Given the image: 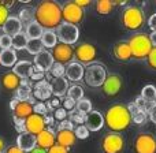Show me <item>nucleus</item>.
Here are the masks:
<instances>
[{
  "label": "nucleus",
  "mask_w": 156,
  "mask_h": 153,
  "mask_svg": "<svg viewBox=\"0 0 156 153\" xmlns=\"http://www.w3.org/2000/svg\"><path fill=\"white\" fill-rule=\"evenodd\" d=\"M12 115L14 118H18V119H26L29 118L33 112V104L29 101H21L19 100L18 103H16V105L12 108Z\"/></svg>",
  "instance_id": "23"
},
{
  "label": "nucleus",
  "mask_w": 156,
  "mask_h": 153,
  "mask_svg": "<svg viewBox=\"0 0 156 153\" xmlns=\"http://www.w3.org/2000/svg\"><path fill=\"white\" fill-rule=\"evenodd\" d=\"M85 118H86L85 113L76 110V108L69 112V120H70L73 124L76 123V124H78V126H82V124H85Z\"/></svg>",
  "instance_id": "37"
},
{
  "label": "nucleus",
  "mask_w": 156,
  "mask_h": 153,
  "mask_svg": "<svg viewBox=\"0 0 156 153\" xmlns=\"http://www.w3.org/2000/svg\"><path fill=\"white\" fill-rule=\"evenodd\" d=\"M67 97H70L71 100H74V101H80L81 99L83 97V88L80 85H71L69 86V90H67V94H66Z\"/></svg>",
  "instance_id": "36"
},
{
  "label": "nucleus",
  "mask_w": 156,
  "mask_h": 153,
  "mask_svg": "<svg viewBox=\"0 0 156 153\" xmlns=\"http://www.w3.org/2000/svg\"><path fill=\"white\" fill-rule=\"evenodd\" d=\"M16 146L21 148L23 152L29 153L32 149H34L37 146V140L36 135L30 134V133H21L16 138Z\"/></svg>",
  "instance_id": "22"
},
{
  "label": "nucleus",
  "mask_w": 156,
  "mask_h": 153,
  "mask_svg": "<svg viewBox=\"0 0 156 153\" xmlns=\"http://www.w3.org/2000/svg\"><path fill=\"white\" fill-rule=\"evenodd\" d=\"M134 153H156V137L152 133H140L133 140Z\"/></svg>",
  "instance_id": "6"
},
{
  "label": "nucleus",
  "mask_w": 156,
  "mask_h": 153,
  "mask_svg": "<svg viewBox=\"0 0 156 153\" xmlns=\"http://www.w3.org/2000/svg\"><path fill=\"white\" fill-rule=\"evenodd\" d=\"M0 36H2V34H0Z\"/></svg>",
  "instance_id": "60"
},
{
  "label": "nucleus",
  "mask_w": 156,
  "mask_h": 153,
  "mask_svg": "<svg viewBox=\"0 0 156 153\" xmlns=\"http://www.w3.org/2000/svg\"><path fill=\"white\" fill-rule=\"evenodd\" d=\"M14 126H15L16 131L21 134V133H26L25 130V119H18V118H14Z\"/></svg>",
  "instance_id": "48"
},
{
  "label": "nucleus",
  "mask_w": 156,
  "mask_h": 153,
  "mask_svg": "<svg viewBox=\"0 0 156 153\" xmlns=\"http://www.w3.org/2000/svg\"><path fill=\"white\" fill-rule=\"evenodd\" d=\"M65 73H66V66L60 64V63H54L52 67L49 68V71L45 74V77H48L45 79L49 82L52 78H63L65 77Z\"/></svg>",
  "instance_id": "31"
},
{
  "label": "nucleus",
  "mask_w": 156,
  "mask_h": 153,
  "mask_svg": "<svg viewBox=\"0 0 156 153\" xmlns=\"http://www.w3.org/2000/svg\"><path fill=\"white\" fill-rule=\"evenodd\" d=\"M47 153H69V149H66V148H63V146L55 144L52 148H49L48 151H47Z\"/></svg>",
  "instance_id": "50"
},
{
  "label": "nucleus",
  "mask_w": 156,
  "mask_h": 153,
  "mask_svg": "<svg viewBox=\"0 0 156 153\" xmlns=\"http://www.w3.org/2000/svg\"><path fill=\"white\" fill-rule=\"evenodd\" d=\"M112 3H114V5L116 7V5H126L127 2H125V0H118V2H112Z\"/></svg>",
  "instance_id": "59"
},
{
  "label": "nucleus",
  "mask_w": 156,
  "mask_h": 153,
  "mask_svg": "<svg viewBox=\"0 0 156 153\" xmlns=\"http://www.w3.org/2000/svg\"><path fill=\"white\" fill-rule=\"evenodd\" d=\"M89 130L86 129L85 124H82V126H77L76 129H74V135H76L77 140H86V138L89 137Z\"/></svg>",
  "instance_id": "40"
},
{
  "label": "nucleus",
  "mask_w": 156,
  "mask_h": 153,
  "mask_svg": "<svg viewBox=\"0 0 156 153\" xmlns=\"http://www.w3.org/2000/svg\"><path fill=\"white\" fill-rule=\"evenodd\" d=\"M112 55L119 62H129L132 59V51L127 41H119L112 47Z\"/></svg>",
  "instance_id": "20"
},
{
  "label": "nucleus",
  "mask_w": 156,
  "mask_h": 153,
  "mask_svg": "<svg viewBox=\"0 0 156 153\" xmlns=\"http://www.w3.org/2000/svg\"><path fill=\"white\" fill-rule=\"evenodd\" d=\"M52 115H54V119H55V120L62 122V120H66V119H67L69 112H67L66 110H63L62 107H60V108H58V110H55Z\"/></svg>",
  "instance_id": "45"
},
{
  "label": "nucleus",
  "mask_w": 156,
  "mask_h": 153,
  "mask_svg": "<svg viewBox=\"0 0 156 153\" xmlns=\"http://www.w3.org/2000/svg\"><path fill=\"white\" fill-rule=\"evenodd\" d=\"M27 37L25 33H18L12 37V49L14 51H21V49H26V45H27Z\"/></svg>",
  "instance_id": "34"
},
{
  "label": "nucleus",
  "mask_w": 156,
  "mask_h": 153,
  "mask_svg": "<svg viewBox=\"0 0 156 153\" xmlns=\"http://www.w3.org/2000/svg\"><path fill=\"white\" fill-rule=\"evenodd\" d=\"M83 70H85V66H82L78 62H71L69 64H66V73L65 77L67 81L71 82H78L83 78Z\"/></svg>",
  "instance_id": "17"
},
{
  "label": "nucleus",
  "mask_w": 156,
  "mask_h": 153,
  "mask_svg": "<svg viewBox=\"0 0 156 153\" xmlns=\"http://www.w3.org/2000/svg\"><path fill=\"white\" fill-rule=\"evenodd\" d=\"M29 153H47V151H44V149L37 148V146H36V148H34V149H32V151H30Z\"/></svg>",
  "instance_id": "58"
},
{
  "label": "nucleus",
  "mask_w": 156,
  "mask_h": 153,
  "mask_svg": "<svg viewBox=\"0 0 156 153\" xmlns=\"http://www.w3.org/2000/svg\"><path fill=\"white\" fill-rule=\"evenodd\" d=\"M29 79L34 81V82L43 81V79H45V73H43V71L37 70L34 66H32V68H30V73H29Z\"/></svg>",
  "instance_id": "41"
},
{
  "label": "nucleus",
  "mask_w": 156,
  "mask_h": 153,
  "mask_svg": "<svg viewBox=\"0 0 156 153\" xmlns=\"http://www.w3.org/2000/svg\"><path fill=\"white\" fill-rule=\"evenodd\" d=\"M36 140H37V148H41L44 151H48L49 148H52L56 144L55 131L51 127H45L40 134L36 135Z\"/></svg>",
  "instance_id": "16"
},
{
  "label": "nucleus",
  "mask_w": 156,
  "mask_h": 153,
  "mask_svg": "<svg viewBox=\"0 0 156 153\" xmlns=\"http://www.w3.org/2000/svg\"><path fill=\"white\" fill-rule=\"evenodd\" d=\"M127 43H129L130 51H132V57L137 60L147 59L154 48L149 41V36L145 33H136L129 38Z\"/></svg>",
  "instance_id": "4"
},
{
  "label": "nucleus",
  "mask_w": 156,
  "mask_h": 153,
  "mask_svg": "<svg viewBox=\"0 0 156 153\" xmlns=\"http://www.w3.org/2000/svg\"><path fill=\"white\" fill-rule=\"evenodd\" d=\"M22 26H23V25L21 23L18 16H8V19L2 26V29H3V32H4V34L10 36V37H14L15 34L22 32Z\"/></svg>",
  "instance_id": "24"
},
{
  "label": "nucleus",
  "mask_w": 156,
  "mask_h": 153,
  "mask_svg": "<svg viewBox=\"0 0 156 153\" xmlns=\"http://www.w3.org/2000/svg\"><path fill=\"white\" fill-rule=\"evenodd\" d=\"M55 138H56V144L66 149H70L76 145L77 138L74 135L73 130H59L55 133Z\"/></svg>",
  "instance_id": "18"
},
{
  "label": "nucleus",
  "mask_w": 156,
  "mask_h": 153,
  "mask_svg": "<svg viewBox=\"0 0 156 153\" xmlns=\"http://www.w3.org/2000/svg\"><path fill=\"white\" fill-rule=\"evenodd\" d=\"M14 3H15V2H14V0H0V4H2V5H4V7L7 8V10H10V8L12 7V5H14Z\"/></svg>",
  "instance_id": "55"
},
{
  "label": "nucleus",
  "mask_w": 156,
  "mask_h": 153,
  "mask_svg": "<svg viewBox=\"0 0 156 153\" xmlns=\"http://www.w3.org/2000/svg\"><path fill=\"white\" fill-rule=\"evenodd\" d=\"M74 124L71 123L69 119H66V120H62V122H59L58 123V126H56V131H59V130H73L74 131Z\"/></svg>",
  "instance_id": "46"
},
{
  "label": "nucleus",
  "mask_w": 156,
  "mask_h": 153,
  "mask_svg": "<svg viewBox=\"0 0 156 153\" xmlns=\"http://www.w3.org/2000/svg\"><path fill=\"white\" fill-rule=\"evenodd\" d=\"M8 16H10V14H8V10L4 7V5L0 4V27H2L3 25L5 23V21L8 19Z\"/></svg>",
  "instance_id": "49"
},
{
  "label": "nucleus",
  "mask_w": 156,
  "mask_h": 153,
  "mask_svg": "<svg viewBox=\"0 0 156 153\" xmlns=\"http://www.w3.org/2000/svg\"><path fill=\"white\" fill-rule=\"evenodd\" d=\"M114 3L111 0H99L94 4V8H96V12L99 15H108L111 11L114 10Z\"/></svg>",
  "instance_id": "32"
},
{
  "label": "nucleus",
  "mask_w": 156,
  "mask_h": 153,
  "mask_svg": "<svg viewBox=\"0 0 156 153\" xmlns=\"http://www.w3.org/2000/svg\"><path fill=\"white\" fill-rule=\"evenodd\" d=\"M107 75L108 74H107V70H105V66L99 62H93L90 64L85 66L82 79L90 88H101Z\"/></svg>",
  "instance_id": "5"
},
{
  "label": "nucleus",
  "mask_w": 156,
  "mask_h": 153,
  "mask_svg": "<svg viewBox=\"0 0 156 153\" xmlns=\"http://www.w3.org/2000/svg\"><path fill=\"white\" fill-rule=\"evenodd\" d=\"M45 127V122H44V118L41 115L32 113L29 118L25 119V130H26V133H30L33 135L40 134Z\"/></svg>",
  "instance_id": "15"
},
{
  "label": "nucleus",
  "mask_w": 156,
  "mask_h": 153,
  "mask_svg": "<svg viewBox=\"0 0 156 153\" xmlns=\"http://www.w3.org/2000/svg\"><path fill=\"white\" fill-rule=\"evenodd\" d=\"M44 29L37 23V22H32L26 26V30H25V34H26L27 40H37V38L41 37Z\"/></svg>",
  "instance_id": "30"
},
{
  "label": "nucleus",
  "mask_w": 156,
  "mask_h": 153,
  "mask_svg": "<svg viewBox=\"0 0 156 153\" xmlns=\"http://www.w3.org/2000/svg\"><path fill=\"white\" fill-rule=\"evenodd\" d=\"M147 63H148V66L152 68V70L156 71V47L152 48L151 54L148 55V57H147Z\"/></svg>",
  "instance_id": "47"
},
{
  "label": "nucleus",
  "mask_w": 156,
  "mask_h": 153,
  "mask_svg": "<svg viewBox=\"0 0 156 153\" xmlns=\"http://www.w3.org/2000/svg\"><path fill=\"white\" fill-rule=\"evenodd\" d=\"M0 48H2V51L12 48V37H10L7 34L0 36Z\"/></svg>",
  "instance_id": "42"
},
{
  "label": "nucleus",
  "mask_w": 156,
  "mask_h": 153,
  "mask_svg": "<svg viewBox=\"0 0 156 153\" xmlns=\"http://www.w3.org/2000/svg\"><path fill=\"white\" fill-rule=\"evenodd\" d=\"M85 16L82 8H80L74 2H67L62 5V21L65 23L77 25L81 23Z\"/></svg>",
  "instance_id": "8"
},
{
  "label": "nucleus",
  "mask_w": 156,
  "mask_h": 153,
  "mask_svg": "<svg viewBox=\"0 0 156 153\" xmlns=\"http://www.w3.org/2000/svg\"><path fill=\"white\" fill-rule=\"evenodd\" d=\"M149 41H151V44H152V47H156V32H152L151 34H149Z\"/></svg>",
  "instance_id": "56"
},
{
  "label": "nucleus",
  "mask_w": 156,
  "mask_h": 153,
  "mask_svg": "<svg viewBox=\"0 0 156 153\" xmlns=\"http://www.w3.org/2000/svg\"><path fill=\"white\" fill-rule=\"evenodd\" d=\"M49 85H51V90H52V96L54 97H65L67 94L69 90V81L63 78H52L49 81Z\"/></svg>",
  "instance_id": "21"
},
{
  "label": "nucleus",
  "mask_w": 156,
  "mask_h": 153,
  "mask_svg": "<svg viewBox=\"0 0 156 153\" xmlns=\"http://www.w3.org/2000/svg\"><path fill=\"white\" fill-rule=\"evenodd\" d=\"M148 26L152 32H156V14H152L148 19Z\"/></svg>",
  "instance_id": "52"
},
{
  "label": "nucleus",
  "mask_w": 156,
  "mask_h": 153,
  "mask_svg": "<svg viewBox=\"0 0 156 153\" xmlns=\"http://www.w3.org/2000/svg\"><path fill=\"white\" fill-rule=\"evenodd\" d=\"M33 63H34L33 66H34L37 70H40V71H43V73L47 74L55 62H54V57H52L51 51L43 49V51L38 52V54L34 56V59H33Z\"/></svg>",
  "instance_id": "13"
},
{
  "label": "nucleus",
  "mask_w": 156,
  "mask_h": 153,
  "mask_svg": "<svg viewBox=\"0 0 156 153\" xmlns=\"http://www.w3.org/2000/svg\"><path fill=\"white\" fill-rule=\"evenodd\" d=\"M40 40H41V44H43L44 48H49V49H52L58 43H59L55 30H44L41 37H40Z\"/></svg>",
  "instance_id": "29"
},
{
  "label": "nucleus",
  "mask_w": 156,
  "mask_h": 153,
  "mask_svg": "<svg viewBox=\"0 0 156 153\" xmlns=\"http://www.w3.org/2000/svg\"><path fill=\"white\" fill-rule=\"evenodd\" d=\"M104 126L111 133H121L129 129L132 124L130 112L126 105L123 104H114L105 111L104 113Z\"/></svg>",
  "instance_id": "2"
},
{
  "label": "nucleus",
  "mask_w": 156,
  "mask_h": 153,
  "mask_svg": "<svg viewBox=\"0 0 156 153\" xmlns=\"http://www.w3.org/2000/svg\"><path fill=\"white\" fill-rule=\"evenodd\" d=\"M51 54H52V57H54V62L60 63V64H63V66L71 63L74 59V49H73V47L67 45V44L58 43L56 45L52 48Z\"/></svg>",
  "instance_id": "11"
},
{
  "label": "nucleus",
  "mask_w": 156,
  "mask_h": 153,
  "mask_svg": "<svg viewBox=\"0 0 156 153\" xmlns=\"http://www.w3.org/2000/svg\"><path fill=\"white\" fill-rule=\"evenodd\" d=\"M21 82L22 79L16 74H14L12 71L3 74L2 77V86L4 89H7V90H16L19 88V85H21Z\"/></svg>",
  "instance_id": "26"
},
{
  "label": "nucleus",
  "mask_w": 156,
  "mask_h": 153,
  "mask_svg": "<svg viewBox=\"0 0 156 153\" xmlns=\"http://www.w3.org/2000/svg\"><path fill=\"white\" fill-rule=\"evenodd\" d=\"M4 153H26V152H23L21 148H18L16 145H11V146H8V148L5 149Z\"/></svg>",
  "instance_id": "53"
},
{
  "label": "nucleus",
  "mask_w": 156,
  "mask_h": 153,
  "mask_svg": "<svg viewBox=\"0 0 156 153\" xmlns=\"http://www.w3.org/2000/svg\"><path fill=\"white\" fill-rule=\"evenodd\" d=\"M18 19L21 21V23H26V26L32 22H34V10L30 7H26V8H21L19 10V14H18Z\"/></svg>",
  "instance_id": "33"
},
{
  "label": "nucleus",
  "mask_w": 156,
  "mask_h": 153,
  "mask_svg": "<svg viewBox=\"0 0 156 153\" xmlns=\"http://www.w3.org/2000/svg\"><path fill=\"white\" fill-rule=\"evenodd\" d=\"M76 110L81 111V112H83L85 115H88L89 112H92V111H93V107H92L90 100L86 99V97H82V99H81L80 101H77V104H76Z\"/></svg>",
  "instance_id": "39"
},
{
  "label": "nucleus",
  "mask_w": 156,
  "mask_h": 153,
  "mask_svg": "<svg viewBox=\"0 0 156 153\" xmlns=\"http://www.w3.org/2000/svg\"><path fill=\"white\" fill-rule=\"evenodd\" d=\"M33 112L37 113V115L44 116L45 113H48L49 111H48V108H47L45 103H43V101H36V104L33 105Z\"/></svg>",
  "instance_id": "43"
},
{
  "label": "nucleus",
  "mask_w": 156,
  "mask_h": 153,
  "mask_svg": "<svg viewBox=\"0 0 156 153\" xmlns=\"http://www.w3.org/2000/svg\"><path fill=\"white\" fill-rule=\"evenodd\" d=\"M26 49H27V52H29L30 55L36 56L38 52L43 51L44 47H43V44H41V40H40V38H37V40H29V41H27Z\"/></svg>",
  "instance_id": "38"
},
{
  "label": "nucleus",
  "mask_w": 156,
  "mask_h": 153,
  "mask_svg": "<svg viewBox=\"0 0 156 153\" xmlns=\"http://www.w3.org/2000/svg\"><path fill=\"white\" fill-rule=\"evenodd\" d=\"M34 21L44 30H56L62 23V5L52 0H44L34 8Z\"/></svg>",
  "instance_id": "1"
},
{
  "label": "nucleus",
  "mask_w": 156,
  "mask_h": 153,
  "mask_svg": "<svg viewBox=\"0 0 156 153\" xmlns=\"http://www.w3.org/2000/svg\"><path fill=\"white\" fill-rule=\"evenodd\" d=\"M32 66H33V63L29 62V60H19V62H16L15 66L12 67V73L16 74L21 79H27Z\"/></svg>",
  "instance_id": "27"
},
{
  "label": "nucleus",
  "mask_w": 156,
  "mask_h": 153,
  "mask_svg": "<svg viewBox=\"0 0 156 153\" xmlns=\"http://www.w3.org/2000/svg\"><path fill=\"white\" fill-rule=\"evenodd\" d=\"M148 118L152 123L156 124V103H154V104L151 105V108L148 110Z\"/></svg>",
  "instance_id": "51"
},
{
  "label": "nucleus",
  "mask_w": 156,
  "mask_h": 153,
  "mask_svg": "<svg viewBox=\"0 0 156 153\" xmlns=\"http://www.w3.org/2000/svg\"><path fill=\"white\" fill-rule=\"evenodd\" d=\"M32 94L36 100H40V101H48L52 97V90H51V85L47 79L38 81L33 85L32 88Z\"/></svg>",
  "instance_id": "14"
},
{
  "label": "nucleus",
  "mask_w": 156,
  "mask_h": 153,
  "mask_svg": "<svg viewBox=\"0 0 156 153\" xmlns=\"http://www.w3.org/2000/svg\"><path fill=\"white\" fill-rule=\"evenodd\" d=\"M122 26L126 30H136L141 29L145 23V14L140 5H126L121 14Z\"/></svg>",
  "instance_id": "3"
},
{
  "label": "nucleus",
  "mask_w": 156,
  "mask_h": 153,
  "mask_svg": "<svg viewBox=\"0 0 156 153\" xmlns=\"http://www.w3.org/2000/svg\"><path fill=\"white\" fill-rule=\"evenodd\" d=\"M76 104H77V103L74 101V100H71L70 97H67V96H65V97H63V100H62V108H63V110H66L67 112L73 111L74 108H76Z\"/></svg>",
  "instance_id": "44"
},
{
  "label": "nucleus",
  "mask_w": 156,
  "mask_h": 153,
  "mask_svg": "<svg viewBox=\"0 0 156 153\" xmlns=\"http://www.w3.org/2000/svg\"><path fill=\"white\" fill-rule=\"evenodd\" d=\"M96 48H94V45H92V44L89 43H82L81 45H78L76 49H74V59H76V62L81 63V64H90V63L94 62V59H96Z\"/></svg>",
  "instance_id": "10"
},
{
  "label": "nucleus",
  "mask_w": 156,
  "mask_h": 153,
  "mask_svg": "<svg viewBox=\"0 0 156 153\" xmlns=\"http://www.w3.org/2000/svg\"><path fill=\"white\" fill-rule=\"evenodd\" d=\"M122 85H123V81H122V77L119 74H108L104 83L101 85V90L105 96L112 97L121 92Z\"/></svg>",
  "instance_id": "12"
},
{
  "label": "nucleus",
  "mask_w": 156,
  "mask_h": 153,
  "mask_svg": "<svg viewBox=\"0 0 156 153\" xmlns=\"http://www.w3.org/2000/svg\"><path fill=\"white\" fill-rule=\"evenodd\" d=\"M100 148L104 153H122L125 149V140L119 133H108L100 141Z\"/></svg>",
  "instance_id": "7"
},
{
  "label": "nucleus",
  "mask_w": 156,
  "mask_h": 153,
  "mask_svg": "<svg viewBox=\"0 0 156 153\" xmlns=\"http://www.w3.org/2000/svg\"><path fill=\"white\" fill-rule=\"evenodd\" d=\"M74 3H76V4H77L80 8H82V10H83L85 7H89V5L92 4L90 0H74Z\"/></svg>",
  "instance_id": "54"
},
{
  "label": "nucleus",
  "mask_w": 156,
  "mask_h": 153,
  "mask_svg": "<svg viewBox=\"0 0 156 153\" xmlns=\"http://www.w3.org/2000/svg\"><path fill=\"white\" fill-rule=\"evenodd\" d=\"M16 63V52L11 49L0 51V66L3 67H14Z\"/></svg>",
  "instance_id": "28"
},
{
  "label": "nucleus",
  "mask_w": 156,
  "mask_h": 153,
  "mask_svg": "<svg viewBox=\"0 0 156 153\" xmlns=\"http://www.w3.org/2000/svg\"><path fill=\"white\" fill-rule=\"evenodd\" d=\"M4 151H5V142H4V140L0 137V153H4Z\"/></svg>",
  "instance_id": "57"
},
{
  "label": "nucleus",
  "mask_w": 156,
  "mask_h": 153,
  "mask_svg": "<svg viewBox=\"0 0 156 153\" xmlns=\"http://www.w3.org/2000/svg\"><path fill=\"white\" fill-rule=\"evenodd\" d=\"M141 99H144L147 103H156V86L145 85L141 90Z\"/></svg>",
  "instance_id": "35"
},
{
  "label": "nucleus",
  "mask_w": 156,
  "mask_h": 153,
  "mask_svg": "<svg viewBox=\"0 0 156 153\" xmlns=\"http://www.w3.org/2000/svg\"><path fill=\"white\" fill-rule=\"evenodd\" d=\"M56 36L59 43L73 45L80 38V30H78V26H76V25H70L63 22L56 29Z\"/></svg>",
  "instance_id": "9"
},
{
  "label": "nucleus",
  "mask_w": 156,
  "mask_h": 153,
  "mask_svg": "<svg viewBox=\"0 0 156 153\" xmlns=\"http://www.w3.org/2000/svg\"><path fill=\"white\" fill-rule=\"evenodd\" d=\"M85 126L89 131H99L104 126V118L99 111H92L85 118Z\"/></svg>",
  "instance_id": "19"
},
{
  "label": "nucleus",
  "mask_w": 156,
  "mask_h": 153,
  "mask_svg": "<svg viewBox=\"0 0 156 153\" xmlns=\"http://www.w3.org/2000/svg\"><path fill=\"white\" fill-rule=\"evenodd\" d=\"M127 110H129L130 112V118H132V123H136V124H143L147 122V119H148V113H147V111L141 110L140 107H137V105L134 104V101L130 103L129 105H126Z\"/></svg>",
  "instance_id": "25"
}]
</instances>
